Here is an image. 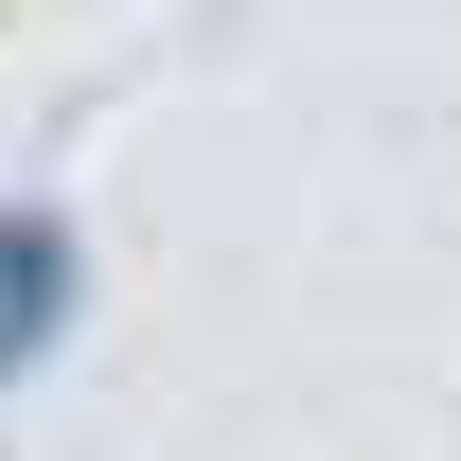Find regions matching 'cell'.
Returning a JSON list of instances; mask_svg holds the SVG:
<instances>
[{"label": "cell", "mask_w": 461, "mask_h": 461, "mask_svg": "<svg viewBox=\"0 0 461 461\" xmlns=\"http://www.w3.org/2000/svg\"><path fill=\"white\" fill-rule=\"evenodd\" d=\"M71 320H89V230L54 195H0V391H36L71 355Z\"/></svg>", "instance_id": "cell-1"}]
</instances>
